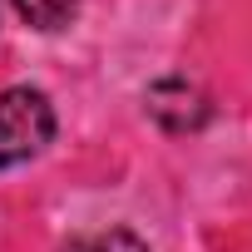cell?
Wrapping results in <instances>:
<instances>
[{
	"label": "cell",
	"mask_w": 252,
	"mask_h": 252,
	"mask_svg": "<svg viewBox=\"0 0 252 252\" xmlns=\"http://www.w3.org/2000/svg\"><path fill=\"white\" fill-rule=\"evenodd\" d=\"M10 10H15L25 25H35V30H60V25L74 20L79 0H10Z\"/></svg>",
	"instance_id": "cell-2"
},
{
	"label": "cell",
	"mask_w": 252,
	"mask_h": 252,
	"mask_svg": "<svg viewBox=\"0 0 252 252\" xmlns=\"http://www.w3.org/2000/svg\"><path fill=\"white\" fill-rule=\"evenodd\" d=\"M64 252H149L134 232H124V227H109V232H84L74 237Z\"/></svg>",
	"instance_id": "cell-3"
},
{
	"label": "cell",
	"mask_w": 252,
	"mask_h": 252,
	"mask_svg": "<svg viewBox=\"0 0 252 252\" xmlns=\"http://www.w3.org/2000/svg\"><path fill=\"white\" fill-rule=\"evenodd\" d=\"M50 139H55L50 94L30 89V84H10L0 94V168L30 163L35 154H45Z\"/></svg>",
	"instance_id": "cell-1"
}]
</instances>
